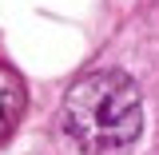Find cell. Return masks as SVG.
<instances>
[{
  "label": "cell",
  "mask_w": 159,
  "mask_h": 155,
  "mask_svg": "<svg viewBox=\"0 0 159 155\" xmlns=\"http://www.w3.org/2000/svg\"><path fill=\"white\" fill-rule=\"evenodd\" d=\"M60 119L80 155H131L143 135V96L127 72L99 68L68 88Z\"/></svg>",
  "instance_id": "cell-1"
},
{
  "label": "cell",
  "mask_w": 159,
  "mask_h": 155,
  "mask_svg": "<svg viewBox=\"0 0 159 155\" xmlns=\"http://www.w3.org/2000/svg\"><path fill=\"white\" fill-rule=\"evenodd\" d=\"M24 116V80L12 68H0V143L16 131Z\"/></svg>",
  "instance_id": "cell-2"
}]
</instances>
